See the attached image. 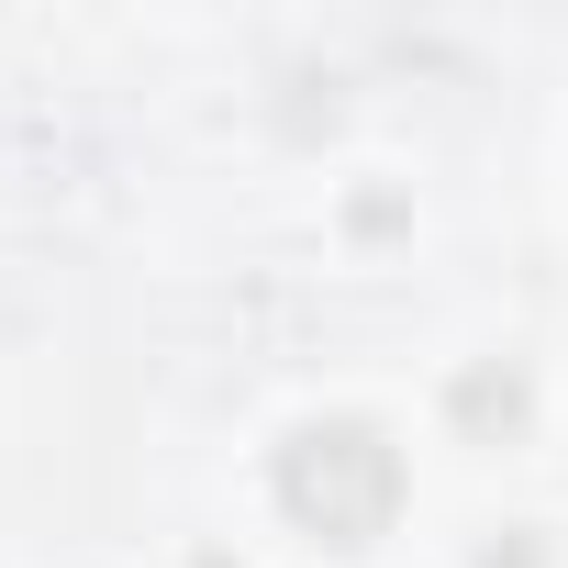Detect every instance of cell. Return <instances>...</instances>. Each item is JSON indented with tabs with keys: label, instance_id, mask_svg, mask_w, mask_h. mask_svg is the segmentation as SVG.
<instances>
[{
	"label": "cell",
	"instance_id": "1",
	"mask_svg": "<svg viewBox=\"0 0 568 568\" xmlns=\"http://www.w3.org/2000/svg\"><path fill=\"white\" fill-rule=\"evenodd\" d=\"M278 501H291V524H313L324 546H368L402 513V446L379 424H357V413L302 424L278 446Z\"/></svg>",
	"mask_w": 568,
	"mask_h": 568
},
{
	"label": "cell",
	"instance_id": "2",
	"mask_svg": "<svg viewBox=\"0 0 568 568\" xmlns=\"http://www.w3.org/2000/svg\"><path fill=\"white\" fill-rule=\"evenodd\" d=\"M524 402H535L524 368H468V379H457V424H468V435H513Z\"/></svg>",
	"mask_w": 568,
	"mask_h": 568
},
{
	"label": "cell",
	"instance_id": "3",
	"mask_svg": "<svg viewBox=\"0 0 568 568\" xmlns=\"http://www.w3.org/2000/svg\"><path fill=\"white\" fill-rule=\"evenodd\" d=\"M479 568H546V557H535V546H524V535H513V546H490V557H479Z\"/></svg>",
	"mask_w": 568,
	"mask_h": 568
}]
</instances>
